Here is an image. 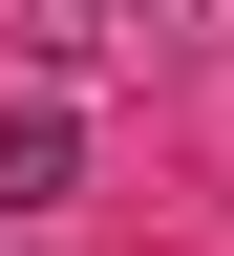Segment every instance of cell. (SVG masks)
Returning a JSON list of instances; mask_svg holds the SVG:
<instances>
[{
	"label": "cell",
	"instance_id": "3957f363",
	"mask_svg": "<svg viewBox=\"0 0 234 256\" xmlns=\"http://www.w3.org/2000/svg\"><path fill=\"white\" fill-rule=\"evenodd\" d=\"M85 22H171V0H85Z\"/></svg>",
	"mask_w": 234,
	"mask_h": 256
},
{
	"label": "cell",
	"instance_id": "7a4b0ae2",
	"mask_svg": "<svg viewBox=\"0 0 234 256\" xmlns=\"http://www.w3.org/2000/svg\"><path fill=\"white\" fill-rule=\"evenodd\" d=\"M0 43L43 64V86H85V64H107V22H85V0H0Z\"/></svg>",
	"mask_w": 234,
	"mask_h": 256
},
{
	"label": "cell",
	"instance_id": "6da1fadb",
	"mask_svg": "<svg viewBox=\"0 0 234 256\" xmlns=\"http://www.w3.org/2000/svg\"><path fill=\"white\" fill-rule=\"evenodd\" d=\"M64 192H85V128L64 107H0V214H64Z\"/></svg>",
	"mask_w": 234,
	"mask_h": 256
}]
</instances>
